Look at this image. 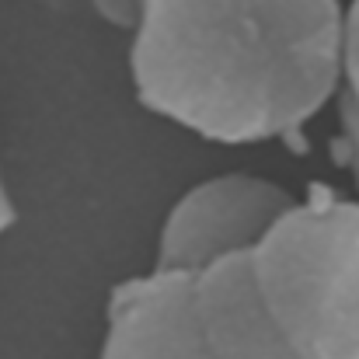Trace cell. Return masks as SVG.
Listing matches in <instances>:
<instances>
[{
	"label": "cell",
	"instance_id": "2",
	"mask_svg": "<svg viewBox=\"0 0 359 359\" xmlns=\"http://www.w3.org/2000/svg\"><path fill=\"white\" fill-rule=\"evenodd\" d=\"M255 286L297 359H359V203L293 199L248 251Z\"/></svg>",
	"mask_w": 359,
	"mask_h": 359
},
{
	"label": "cell",
	"instance_id": "1",
	"mask_svg": "<svg viewBox=\"0 0 359 359\" xmlns=\"http://www.w3.org/2000/svg\"><path fill=\"white\" fill-rule=\"evenodd\" d=\"M136 98L217 143L293 136L342 88V0H143Z\"/></svg>",
	"mask_w": 359,
	"mask_h": 359
},
{
	"label": "cell",
	"instance_id": "3",
	"mask_svg": "<svg viewBox=\"0 0 359 359\" xmlns=\"http://www.w3.org/2000/svg\"><path fill=\"white\" fill-rule=\"evenodd\" d=\"M293 196L258 175H217L192 185L168 213L157 269L199 272L227 255L251 251Z\"/></svg>",
	"mask_w": 359,
	"mask_h": 359
},
{
	"label": "cell",
	"instance_id": "7",
	"mask_svg": "<svg viewBox=\"0 0 359 359\" xmlns=\"http://www.w3.org/2000/svg\"><path fill=\"white\" fill-rule=\"evenodd\" d=\"M91 7L105 25L122 28V32H133L143 14V0H91Z\"/></svg>",
	"mask_w": 359,
	"mask_h": 359
},
{
	"label": "cell",
	"instance_id": "6",
	"mask_svg": "<svg viewBox=\"0 0 359 359\" xmlns=\"http://www.w3.org/2000/svg\"><path fill=\"white\" fill-rule=\"evenodd\" d=\"M342 105V154L359 182V0L346 7V70L339 88Z\"/></svg>",
	"mask_w": 359,
	"mask_h": 359
},
{
	"label": "cell",
	"instance_id": "4",
	"mask_svg": "<svg viewBox=\"0 0 359 359\" xmlns=\"http://www.w3.org/2000/svg\"><path fill=\"white\" fill-rule=\"evenodd\" d=\"M102 359H213L196 314L192 272L154 269L109 297Z\"/></svg>",
	"mask_w": 359,
	"mask_h": 359
},
{
	"label": "cell",
	"instance_id": "5",
	"mask_svg": "<svg viewBox=\"0 0 359 359\" xmlns=\"http://www.w3.org/2000/svg\"><path fill=\"white\" fill-rule=\"evenodd\" d=\"M196 314L213 359H297L251 276L248 251L192 272Z\"/></svg>",
	"mask_w": 359,
	"mask_h": 359
},
{
	"label": "cell",
	"instance_id": "8",
	"mask_svg": "<svg viewBox=\"0 0 359 359\" xmlns=\"http://www.w3.org/2000/svg\"><path fill=\"white\" fill-rule=\"evenodd\" d=\"M14 224V203L7 196V185H4V171H0V234Z\"/></svg>",
	"mask_w": 359,
	"mask_h": 359
}]
</instances>
